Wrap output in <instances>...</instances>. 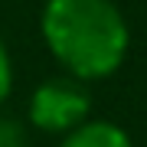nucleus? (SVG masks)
<instances>
[{"instance_id":"39448f33","label":"nucleus","mask_w":147,"mask_h":147,"mask_svg":"<svg viewBox=\"0 0 147 147\" xmlns=\"http://www.w3.org/2000/svg\"><path fill=\"white\" fill-rule=\"evenodd\" d=\"M10 88H13V65H10V53H7L3 39H0V105L7 101Z\"/></svg>"},{"instance_id":"f257e3e1","label":"nucleus","mask_w":147,"mask_h":147,"mask_svg":"<svg viewBox=\"0 0 147 147\" xmlns=\"http://www.w3.org/2000/svg\"><path fill=\"white\" fill-rule=\"evenodd\" d=\"M39 30L53 59L79 82L108 79L131 42L115 0H46Z\"/></svg>"},{"instance_id":"20e7f679","label":"nucleus","mask_w":147,"mask_h":147,"mask_svg":"<svg viewBox=\"0 0 147 147\" xmlns=\"http://www.w3.org/2000/svg\"><path fill=\"white\" fill-rule=\"evenodd\" d=\"M0 147H26V131L10 118H0Z\"/></svg>"},{"instance_id":"7ed1b4c3","label":"nucleus","mask_w":147,"mask_h":147,"mask_svg":"<svg viewBox=\"0 0 147 147\" xmlns=\"http://www.w3.org/2000/svg\"><path fill=\"white\" fill-rule=\"evenodd\" d=\"M59 147H134V144L127 131L115 121H82L79 127L62 134Z\"/></svg>"},{"instance_id":"f03ea898","label":"nucleus","mask_w":147,"mask_h":147,"mask_svg":"<svg viewBox=\"0 0 147 147\" xmlns=\"http://www.w3.org/2000/svg\"><path fill=\"white\" fill-rule=\"evenodd\" d=\"M92 95L85 82L62 75V79H46L30 98V121L46 134H69L88 121Z\"/></svg>"}]
</instances>
